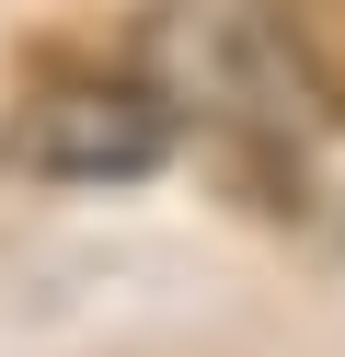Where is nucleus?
<instances>
[{
  "instance_id": "nucleus-1",
  "label": "nucleus",
  "mask_w": 345,
  "mask_h": 357,
  "mask_svg": "<svg viewBox=\"0 0 345 357\" xmlns=\"http://www.w3.org/2000/svg\"><path fill=\"white\" fill-rule=\"evenodd\" d=\"M138 70L184 104V127H219L253 162H299L345 116L334 70L288 0H173L138 24Z\"/></svg>"
},
{
  "instance_id": "nucleus-2",
  "label": "nucleus",
  "mask_w": 345,
  "mask_h": 357,
  "mask_svg": "<svg viewBox=\"0 0 345 357\" xmlns=\"http://www.w3.org/2000/svg\"><path fill=\"white\" fill-rule=\"evenodd\" d=\"M173 139H184V104L161 93L150 70L46 81V93L12 116V162L46 173V185H138V173L173 162Z\"/></svg>"
}]
</instances>
